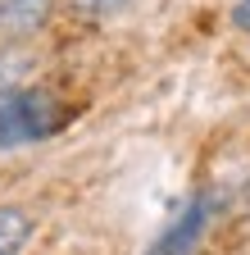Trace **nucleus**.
<instances>
[{"instance_id": "obj_1", "label": "nucleus", "mask_w": 250, "mask_h": 255, "mask_svg": "<svg viewBox=\"0 0 250 255\" xmlns=\"http://www.w3.org/2000/svg\"><path fill=\"white\" fill-rule=\"evenodd\" d=\"M64 105L41 87H0V150L59 132Z\"/></svg>"}, {"instance_id": "obj_2", "label": "nucleus", "mask_w": 250, "mask_h": 255, "mask_svg": "<svg viewBox=\"0 0 250 255\" xmlns=\"http://www.w3.org/2000/svg\"><path fill=\"white\" fill-rule=\"evenodd\" d=\"M205 228H209V201H205V196H196V201H186V205H182V214H177L168 228L150 242V251H146V255H196V246H200Z\"/></svg>"}, {"instance_id": "obj_3", "label": "nucleus", "mask_w": 250, "mask_h": 255, "mask_svg": "<svg viewBox=\"0 0 250 255\" xmlns=\"http://www.w3.org/2000/svg\"><path fill=\"white\" fill-rule=\"evenodd\" d=\"M50 18V0H0V32L5 37H32Z\"/></svg>"}, {"instance_id": "obj_4", "label": "nucleus", "mask_w": 250, "mask_h": 255, "mask_svg": "<svg viewBox=\"0 0 250 255\" xmlns=\"http://www.w3.org/2000/svg\"><path fill=\"white\" fill-rule=\"evenodd\" d=\"M32 233H37V223H32L27 210L0 205V255H18L27 242H32Z\"/></svg>"}, {"instance_id": "obj_5", "label": "nucleus", "mask_w": 250, "mask_h": 255, "mask_svg": "<svg viewBox=\"0 0 250 255\" xmlns=\"http://www.w3.org/2000/svg\"><path fill=\"white\" fill-rule=\"evenodd\" d=\"M69 5H73L78 14H86V18H105V14L123 9V5H128V0H69Z\"/></svg>"}, {"instance_id": "obj_6", "label": "nucleus", "mask_w": 250, "mask_h": 255, "mask_svg": "<svg viewBox=\"0 0 250 255\" xmlns=\"http://www.w3.org/2000/svg\"><path fill=\"white\" fill-rule=\"evenodd\" d=\"M232 23H237L241 32H250V0H241V5L232 9Z\"/></svg>"}]
</instances>
